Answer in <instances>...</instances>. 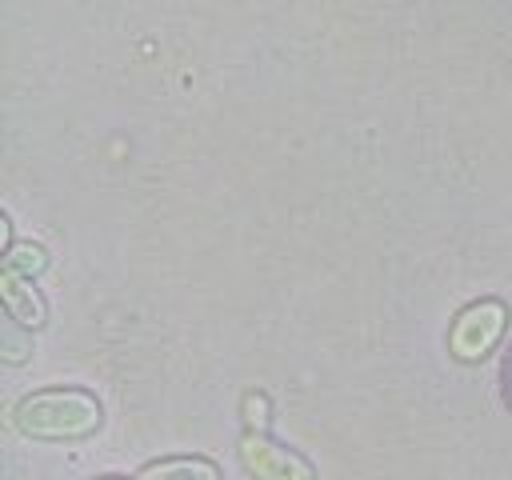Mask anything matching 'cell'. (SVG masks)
<instances>
[{
  "mask_svg": "<svg viewBox=\"0 0 512 480\" xmlns=\"http://www.w3.org/2000/svg\"><path fill=\"white\" fill-rule=\"evenodd\" d=\"M12 424L36 440H80L100 428V400L84 388H44L16 404Z\"/></svg>",
  "mask_w": 512,
  "mask_h": 480,
  "instance_id": "obj_1",
  "label": "cell"
},
{
  "mask_svg": "<svg viewBox=\"0 0 512 480\" xmlns=\"http://www.w3.org/2000/svg\"><path fill=\"white\" fill-rule=\"evenodd\" d=\"M504 320H508V312H504L500 300L468 304V308L456 316V324H452V336H448L452 352H456L460 360H480V356L500 340Z\"/></svg>",
  "mask_w": 512,
  "mask_h": 480,
  "instance_id": "obj_2",
  "label": "cell"
},
{
  "mask_svg": "<svg viewBox=\"0 0 512 480\" xmlns=\"http://www.w3.org/2000/svg\"><path fill=\"white\" fill-rule=\"evenodd\" d=\"M240 460H244V468H248L256 480H316L312 464H308L300 452L280 448V444H272V440L260 436V432H248V436L240 440Z\"/></svg>",
  "mask_w": 512,
  "mask_h": 480,
  "instance_id": "obj_3",
  "label": "cell"
},
{
  "mask_svg": "<svg viewBox=\"0 0 512 480\" xmlns=\"http://www.w3.org/2000/svg\"><path fill=\"white\" fill-rule=\"evenodd\" d=\"M0 296H4V308H8V316L16 320V324H24V328H40L44 324V300H40V292L20 276V272H8L4 268V276H0Z\"/></svg>",
  "mask_w": 512,
  "mask_h": 480,
  "instance_id": "obj_4",
  "label": "cell"
},
{
  "mask_svg": "<svg viewBox=\"0 0 512 480\" xmlns=\"http://www.w3.org/2000/svg\"><path fill=\"white\" fill-rule=\"evenodd\" d=\"M136 480H220V468L204 456H168L140 468Z\"/></svg>",
  "mask_w": 512,
  "mask_h": 480,
  "instance_id": "obj_5",
  "label": "cell"
},
{
  "mask_svg": "<svg viewBox=\"0 0 512 480\" xmlns=\"http://www.w3.org/2000/svg\"><path fill=\"white\" fill-rule=\"evenodd\" d=\"M44 264H48V256H44L40 244H12V248L4 252V268H8V272H20V276L40 272Z\"/></svg>",
  "mask_w": 512,
  "mask_h": 480,
  "instance_id": "obj_6",
  "label": "cell"
},
{
  "mask_svg": "<svg viewBox=\"0 0 512 480\" xmlns=\"http://www.w3.org/2000/svg\"><path fill=\"white\" fill-rule=\"evenodd\" d=\"M244 408H248L252 432H260V428H264V420H268V416H264V412H268V400H264V396H248V400H244Z\"/></svg>",
  "mask_w": 512,
  "mask_h": 480,
  "instance_id": "obj_7",
  "label": "cell"
}]
</instances>
